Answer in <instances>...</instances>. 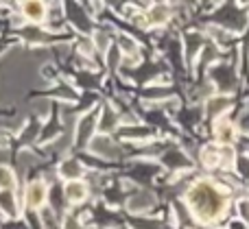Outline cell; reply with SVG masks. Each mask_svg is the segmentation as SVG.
I'll list each match as a JSON object with an SVG mask.
<instances>
[{
    "mask_svg": "<svg viewBox=\"0 0 249 229\" xmlns=\"http://www.w3.org/2000/svg\"><path fill=\"white\" fill-rule=\"evenodd\" d=\"M188 205L193 214L203 223H210L223 212L225 199L219 188H214L208 181H199L190 188L188 192Z\"/></svg>",
    "mask_w": 249,
    "mask_h": 229,
    "instance_id": "obj_1",
    "label": "cell"
},
{
    "mask_svg": "<svg viewBox=\"0 0 249 229\" xmlns=\"http://www.w3.org/2000/svg\"><path fill=\"white\" fill-rule=\"evenodd\" d=\"M46 201V186L42 181H33L26 188V203L29 208H39Z\"/></svg>",
    "mask_w": 249,
    "mask_h": 229,
    "instance_id": "obj_2",
    "label": "cell"
},
{
    "mask_svg": "<svg viewBox=\"0 0 249 229\" xmlns=\"http://www.w3.org/2000/svg\"><path fill=\"white\" fill-rule=\"evenodd\" d=\"M86 196H88L86 183H81V181H68V186H66V199L72 201V203H79V201H83Z\"/></svg>",
    "mask_w": 249,
    "mask_h": 229,
    "instance_id": "obj_3",
    "label": "cell"
},
{
    "mask_svg": "<svg viewBox=\"0 0 249 229\" xmlns=\"http://www.w3.org/2000/svg\"><path fill=\"white\" fill-rule=\"evenodd\" d=\"M153 201H155L153 195H149V192H138V195L129 201V210H131V212H144V210H149L151 205H153Z\"/></svg>",
    "mask_w": 249,
    "mask_h": 229,
    "instance_id": "obj_4",
    "label": "cell"
},
{
    "mask_svg": "<svg viewBox=\"0 0 249 229\" xmlns=\"http://www.w3.org/2000/svg\"><path fill=\"white\" fill-rule=\"evenodd\" d=\"M22 9H24V16L33 22H39L44 17V13H46V7L42 2H24Z\"/></svg>",
    "mask_w": 249,
    "mask_h": 229,
    "instance_id": "obj_5",
    "label": "cell"
},
{
    "mask_svg": "<svg viewBox=\"0 0 249 229\" xmlns=\"http://www.w3.org/2000/svg\"><path fill=\"white\" fill-rule=\"evenodd\" d=\"M216 138L221 142H232L234 140V125L230 120H219L216 122Z\"/></svg>",
    "mask_w": 249,
    "mask_h": 229,
    "instance_id": "obj_6",
    "label": "cell"
},
{
    "mask_svg": "<svg viewBox=\"0 0 249 229\" xmlns=\"http://www.w3.org/2000/svg\"><path fill=\"white\" fill-rule=\"evenodd\" d=\"M92 151L101 153V155L112 157V155H114V144H112V140L103 135V138H96L94 142H92Z\"/></svg>",
    "mask_w": 249,
    "mask_h": 229,
    "instance_id": "obj_7",
    "label": "cell"
},
{
    "mask_svg": "<svg viewBox=\"0 0 249 229\" xmlns=\"http://www.w3.org/2000/svg\"><path fill=\"white\" fill-rule=\"evenodd\" d=\"M83 170H81V166H79V162H74V160H70V162H64V166H61V175L64 177H68V179H77L79 175H81Z\"/></svg>",
    "mask_w": 249,
    "mask_h": 229,
    "instance_id": "obj_8",
    "label": "cell"
},
{
    "mask_svg": "<svg viewBox=\"0 0 249 229\" xmlns=\"http://www.w3.org/2000/svg\"><path fill=\"white\" fill-rule=\"evenodd\" d=\"M13 186H16V175L9 168L0 166V188H2V190H11Z\"/></svg>",
    "mask_w": 249,
    "mask_h": 229,
    "instance_id": "obj_9",
    "label": "cell"
},
{
    "mask_svg": "<svg viewBox=\"0 0 249 229\" xmlns=\"http://www.w3.org/2000/svg\"><path fill=\"white\" fill-rule=\"evenodd\" d=\"M228 107H230V103H228V98H225V96L212 98L210 103H208V112H210V114H221L223 109H228Z\"/></svg>",
    "mask_w": 249,
    "mask_h": 229,
    "instance_id": "obj_10",
    "label": "cell"
},
{
    "mask_svg": "<svg viewBox=\"0 0 249 229\" xmlns=\"http://www.w3.org/2000/svg\"><path fill=\"white\" fill-rule=\"evenodd\" d=\"M219 160H221L219 148H214V147H206V148H203V164L214 166V164H219Z\"/></svg>",
    "mask_w": 249,
    "mask_h": 229,
    "instance_id": "obj_11",
    "label": "cell"
},
{
    "mask_svg": "<svg viewBox=\"0 0 249 229\" xmlns=\"http://www.w3.org/2000/svg\"><path fill=\"white\" fill-rule=\"evenodd\" d=\"M166 17H168L166 7H155L153 11H151V22H155V24H162V22H166Z\"/></svg>",
    "mask_w": 249,
    "mask_h": 229,
    "instance_id": "obj_12",
    "label": "cell"
},
{
    "mask_svg": "<svg viewBox=\"0 0 249 229\" xmlns=\"http://www.w3.org/2000/svg\"><path fill=\"white\" fill-rule=\"evenodd\" d=\"M238 214L245 223H249V199H241L238 201Z\"/></svg>",
    "mask_w": 249,
    "mask_h": 229,
    "instance_id": "obj_13",
    "label": "cell"
},
{
    "mask_svg": "<svg viewBox=\"0 0 249 229\" xmlns=\"http://www.w3.org/2000/svg\"><path fill=\"white\" fill-rule=\"evenodd\" d=\"M92 125H94V120L92 118H86V122H81L79 125V142H83V133H90V129H92Z\"/></svg>",
    "mask_w": 249,
    "mask_h": 229,
    "instance_id": "obj_14",
    "label": "cell"
},
{
    "mask_svg": "<svg viewBox=\"0 0 249 229\" xmlns=\"http://www.w3.org/2000/svg\"><path fill=\"white\" fill-rule=\"evenodd\" d=\"M101 127H103L105 131L112 129V127H116V116H114L112 112H105V118L101 120Z\"/></svg>",
    "mask_w": 249,
    "mask_h": 229,
    "instance_id": "obj_15",
    "label": "cell"
},
{
    "mask_svg": "<svg viewBox=\"0 0 249 229\" xmlns=\"http://www.w3.org/2000/svg\"><path fill=\"white\" fill-rule=\"evenodd\" d=\"M121 42H123V46H124V48H127V52H133V50H136V44H133V42H131V39L123 37V39H121Z\"/></svg>",
    "mask_w": 249,
    "mask_h": 229,
    "instance_id": "obj_16",
    "label": "cell"
},
{
    "mask_svg": "<svg viewBox=\"0 0 249 229\" xmlns=\"http://www.w3.org/2000/svg\"><path fill=\"white\" fill-rule=\"evenodd\" d=\"M44 223H46V229H55V221H53V216H44Z\"/></svg>",
    "mask_w": 249,
    "mask_h": 229,
    "instance_id": "obj_17",
    "label": "cell"
},
{
    "mask_svg": "<svg viewBox=\"0 0 249 229\" xmlns=\"http://www.w3.org/2000/svg\"><path fill=\"white\" fill-rule=\"evenodd\" d=\"M96 44H99V48H105L107 46V37H105V35H99V37H96Z\"/></svg>",
    "mask_w": 249,
    "mask_h": 229,
    "instance_id": "obj_18",
    "label": "cell"
},
{
    "mask_svg": "<svg viewBox=\"0 0 249 229\" xmlns=\"http://www.w3.org/2000/svg\"><path fill=\"white\" fill-rule=\"evenodd\" d=\"M4 160V151H0V162H2Z\"/></svg>",
    "mask_w": 249,
    "mask_h": 229,
    "instance_id": "obj_19",
    "label": "cell"
}]
</instances>
